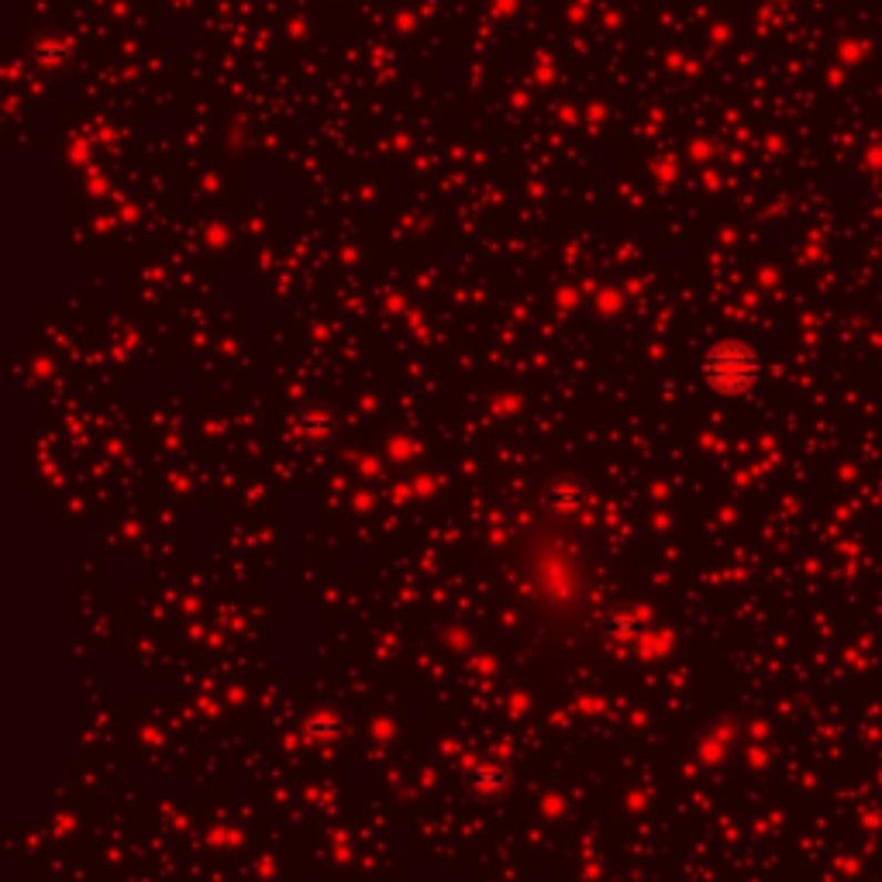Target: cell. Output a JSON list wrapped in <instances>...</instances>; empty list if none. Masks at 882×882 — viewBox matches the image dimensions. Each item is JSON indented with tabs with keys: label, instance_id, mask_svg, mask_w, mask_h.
<instances>
[{
	"label": "cell",
	"instance_id": "6da1fadb",
	"mask_svg": "<svg viewBox=\"0 0 882 882\" xmlns=\"http://www.w3.org/2000/svg\"><path fill=\"white\" fill-rule=\"evenodd\" d=\"M704 383L720 393V397H741L748 393L762 376V359L759 352L745 341H720L704 356L700 362Z\"/></svg>",
	"mask_w": 882,
	"mask_h": 882
},
{
	"label": "cell",
	"instance_id": "7a4b0ae2",
	"mask_svg": "<svg viewBox=\"0 0 882 882\" xmlns=\"http://www.w3.org/2000/svg\"><path fill=\"white\" fill-rule=\"evenodd\" d=\"M645 632V621H638L635 611H627V607H617L604 617V635L611 642H632Z\"/></svg>",
	"mask_w": 882,
	"mask_h": 882
},
{
	"label": "cell",
	"instance_id": "3957f363",
	"mask_svg": "<svg viewBox=\"0 0 882 882\" xmlns=\"http://www.w3.org/2000/svg\"><path fill=\"white\" fill-rule=\"evenodd\" d=\"M548 503L558 511V514H576L580 503H583V490L570 480H558L548 486Z\"/></svg>",
	"mask_w": 882,
	"mask_h": 882
},
{
	"label": "cell",
	"instance_id": "277c9868",
	"mask_svg": "<svg viewBox=\"0 0 882 882\" xmlns=\"http://www.w3.org/2000/svg\"><path fill=\"white\" fill-rule=\"evenodd\" d=\"M472 790L476 793H500L503 790V769L496 766H480V769H472Z\"/></svg>",
	"mask_w": 882,
	"mask_h": 882
}]
</instances>
